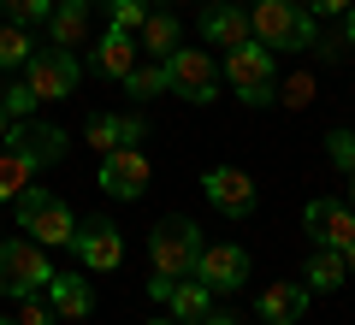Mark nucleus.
Wrapping results in <instances>:
<instances>
[{"mask_svg":"<svg viewBox=\"0 0 355 325\" xmlns=\"http://www.w3.org/2000/svg\"><path fill=\"white\" fill-rule=\"evenodd\" d=\"M249 36L272 53H302L314 48V12L302 0H254L249 6Z\"/></svg>","mask_w":355,"mask_h":325,"instance_id":"obj_1","label":"nucleus"},{"mask_svg":"<svg viewBox=\"0 0 355 325\" xmlns=\"http://www.w3.org/2000/svg\"><path fill=\"white\" fill-rule=\"evenodd\" d=\"M12 219H18V231H24L30 243H42V249H71V237H77V213L65 207L60 195H48V189H24V195L12 201Z\"/></svg>","mask_w":355,"mask_h":325,"instance_id":"obj_2","label":"nucleus"},{"mask_svg":"<svg viewBox=\"0 0 355 325\" xmlns=\"http://www.w3.org/2000/svg\"><path fill=\"white\" fill-rule=\"evenodd\" d=\"M53 278V261L42 243L30 237H0V296H12V301H30L42 296Z\"/></svg>","mask_w":355,"mask_h":325,"instance_id":"obj_3","label":"nucleus"},{"mask_svg":"<svg viewBox=\"0 0 355 325\" xmlns=\"http://www.w3.org/2000/svg\"><path fill=\"white\" fill-rule=\"evenodd\" d=\"M202 261V231L190 219H160L148 231V272L154 278H196Z\"/></svg>","mask_w":355,"mask_h":325,"instance_id":"obj_4","label":"nucleus"},{"mask_svg":"<svg viewBox=\"0 0 355 325\" xmlns=\"http://www.w3.org/2000/svg\"><path fill=\"white\" fill-rule=\"evenodd\" d=\"M77 77H83V65H77V53L71 48H36L30 53V65H24V83H30V95L36 100H71L77 95Z\"/></svg>","mask_w":355,"mask_h":325,"instance_id":"obj_5","label":"nucleus"},{"mask_svg":"<svg viewBox=\"0 0 355 325\" xmlns=\"http://www.w3.org/2000/svg\"><path fill=\"white\" fill-rule=\"evenodd\" d=\"M160 65H166V89H172V95L196 100V107H207V100L219 95V71H214V60H207V48H172Z\"/></svg>","mask_w":355,"mask_h":325,"instance_id":"obj_6","label":"nucleus"},{"mask_svg":"<svg viewBox=\"0 0 355 325\" xmlns=\"http://www.w3.org/2000/svg\"><path fill=\"white\" fill-rule=\"evenodd\" d=\"M6 148L24 154L30 166H60L65 154H71V137H65L60 125H42V118H12V130H6Z\"/></svg>","mask_w":355,"mask_h":325,"instance_id":"obj_7","label":"nucleus"},{"mask_svg":"<svg viewBox=\"0 0 355 325\" xmlns=\"http://www.w3.org/2000/svg\"><path fill=\"white\" fill-rule=\"evenodd\" d=\"M148 177H154V166H148V154H142V148H107L95 184H101L113 201H137L142 189H148Z\"/></svg>","mask_w":355,"mask_h":325,"instance_id":"obj_8","label":"nucleus"},{"mask_svg":"<svg viewBox=\"0 0 355 325\" xmlns=\"http://www.w3.org/2000/svg\"><path fill=\"white\" fill-rule=\"evenodd\" d=\"M71 249L83 261V272H119V261H125V237H119L113 219H83Z\"/></svg>","mask_w":355,"mask_h":325,"instance_id":"obj_9","label":"nucleus"},{"mask_svg":"<svg viewBox=\"0 0 355 325\" xmlns=\"http://www.w3.org/2000/svg\"><path fill=\"white\" fill-rule=\"evenodd\" d=\"M302 231L314 237V249H349V243H355V207L320 195V201L302 207Z\"/></svg>","mask_w":355,"mask_h":325,"instance_id":"obj_10","label":"nucleus"},{"mask_svg":"<svg viewBox=\"0 0 355 325\" xmlns=\"http://www.w3.org/2000/svg\"><path fill=\"white\" fill-rule=\"evenodd\" d=\"M202 189H207V201H214L225 219H249L254 201H261L254 177H249V172H237V166H214V172H202Z\"/></svg>","mask_w":355,"mask_h":325,"instance_id":"obj_11","label":"nucleus"},{"mask_svg":"<svg viewBox=\"0 0 355 325\" xmlns=\"http://www.w3.org/2000/svg\"><path fill=\"white\" fill-rule=\"evenodd\" d=\"M196 278L207 290H249V249L243 243H214L196 261Z\"/></svg>","mask_w":355,"mask_h":325,"instance_id":"obj_12","label":"nucleus"},{"mask_svg":"<svg viewBox=\"0 0 355 325\" xmlns=\"http://www.w3.org/2000/svg\"><path fill=\"white\" fill-rule=\"evenodd\" d=\"M137 53H142V48H137V36H130V30L107 24V36L89 48V71H95V77H113V83H125V71L137 65Z\"/></svg>","mask_w":355,"mask_h":325,"instance_id":"obj_13","label":"nucleus"},{"mask_svg":"<svg viewBox=\"0 0 355 325\" xmlns=\"http://www.w3.org/2000/svg\"><path fill=\"white\" fill-rule=\"evenodd\" d=\"M42 301H48L60 319H89V313H95V290H89V278L83 272H60V266H53Z\"/></svg>","mask_w":355,"mask_h":325,"instance_id":"obj_14","label":"nucleus"},{"mask_svg":"<svg viewBox=\"0 0 355 325\" xmlns=\"http://www.w3.org/2000/svg\"><path fill=\"white\" fill-rule=\"evenodd\" d=\"M148 137V125H142L137 113H95L89 118V130H83V142L89 148H137V142Z\"/></svg>","mask_w":355,"mask_h":325,"instance_id":"obj_15","label":"nucleus"},{"mask_svg":"<svg viewBox=\"0 0 355 325\" xmlns=\"http://www.w3.org/2000/svg\"><path fill=\"white\" fill-rule=\"evenodd\" d=\"M202 42L207 48H243L249 42V6H231V0H219V6H207L202 18Z\"/></svg>","mask_w":355,"mask_h":325,"instance_id":"obj_16","label":"nucleus"},{"mask_svg":"<svg viewBox=\"0 0 355 325\" xmlns=\"http://www.w3.org/2000/svg\"><path fill=\"white\" fill-rule=\"evenodd\" d=\"M308 301H314L308 284H291V278H284V284H266L261 290V319L266 325H296L308 313Z\"/></svg>","mask_w":355,"mask_h":325,"instance_id":"obj_17","label":"nucleus"},{"mask_svg":"<svg viewBox=\"0 0 355 325\" xmlns=\"http://www.w3.org/2000/svg\"><path fill=\"white\" fill-rule=\"evenodd\" d=\"M225 77L237 89H249V83H272V48H261V42H243V48H231L225 53Z\"/></svg>","mask_w":355,"mask_h":325,"instance_id":"obj_18","label":"nucleus"},{"mask_svg":"<svg viewBox=\"0 0 355 325\" xmlns=\"http://www.w3.org/2000/svg\"><path fill=\"white\" fill-rule=\"evenodd\" d=\"M166 308H172L178 325H196L202 313H214V290H207L202 278H172V290H166Z\"/></svg>","mask_w":355,"mask_h":325,"instance_id":"obj_19","label":"nucleus"},{"mask_svg":"<svg viewBox=\"0 0 355 325\" xmlns=\"http://www.w3.org/2000/svg\"><path fill=\"white\" fill-rule=\"evenodd\" d=\"M83 36H89V6H83V0H53V12H48V42L77 53V42H83Z\"/></svg>","mask_w":355,"mask_h":325,"instance_id":"obj_20","label":"nucleus"},{"mask_svg":"<svg viewBox=\"0 0 355 325\" xmlns=\"http://www.w3.org/2000/svg\"><path fill=\"white\" fill-rule=\"evenodd\" d=\"M302 284H308V296H331V290H343V284H349V272H343V249H314L308 266H302Z\"/></svg>","mask_w":355,"mask_h":325,"instance_id":"obj_21","label":"nucleus"},{"mask_svg":"<svg viewBox=\"0 0 355 325\" xmlns=\"http://www.w3.org/2000/svg\"><path fill=\"white\" fill-rule=\"evenodd\" d=\"M137 36H142V48H148L154 60H166V53H172L178 42H184V30H178V18H172V12H148Z\"/></svg>","mask_w":355,"mask_h":325,"instance_id":"obj_22","label":"nucleus"},{"mask_svg":"<svg viewBox=\"0 0 355 325\" xmlns=\"http://www.w3.org/2000/svg\"><path fill=\"white\" fill-rule=\"evenodd\" d=\"M30 177H36V166H30L24 154H12V148L0 154V207H12V201L30 189Z\"/></svg>","mask_w":355,"mask_h":325,"instance_id":"obj_23","label":"nucleus"},{"mask_svg":"<svg viewBox=\"0 0 355 325\" xmlns=\"http://www.w3.org/2000/svg\"><path fill=\"white\" fill-rule=\"evenodd\" d=\"M30 53H36V36L24 24H0V71H24Z\"/></svg>","mask_w":355,"mask_h":325,"instance_id":"obj_24","label":"nucleus"},{"mask_svg":"<svg viewBox=\"0 0 355 325\" xmlns=\"http://www.w3.org/2000/svg\"><path fill=\"white\" fill-rule=\"evenodd\" d=\"M125 95H130V100L166 95V65H160V60H154V65H130V71H125Z\"/></svg>","mask_w":355,"mask_h":325,"instance_id":"obj_25","label":"nucleus"},{"mask_svg":"<svg viewBox=\"0 0 355 325\" xmlns=\"http://www.w3.org/2000/svg\"><path fill=\"white\" fill-rule=\"evenodd\" d=\"M48 12H53V0H6V18H12V24H24V30L48 24Z\"/></svg>","mask_w":355,"mask_h":325,"instance_id":"obj_26","label":"nucleus"},{"mask_svg":"<svg viewBox=\"0 0 355 325\" xmlns=\"http://www.w3.org/2000/svg\"><path fill=\"white\" fill-rule=\"evenodd\" d=\"M326 160L338 172H355V130H331L326 137Z\"/></svg>","mask_w":355,"mask_h":325,"instance_id":"obj_27","label":"nucleus"},{"mask_svg":"<svg viewBox=\"0 0 355 325\" xmlns=\"http://www.w3.org/2000/svg\"><path fill=\"white\" fill-rule=\"evenodd\" d=\"M0 107H6L12 118H30V113L42 107V100L30 95V83H6V89H0Z\"/></svg>","mask_w":355,"mask_h":325,"instance_id":"obj_28","label":"nucleus"},{"mask_svg":"<svg viewBox=\"0 0 355 325\" xmlns=\"http://www.w3.org/2000/svg\"><path fill=\"white\" fill-rule=\"evenodd\" d=\"M142 18H148V0H113V24H119V30H130V36H137Z\"/></svg>","mask_w":355,"mask_h":325,"instance_id":"obj_29","label":"nucleus"},{"mask_svg":"<svg viewBox=\"0 0 355 325\" xmlns=\"http://www.w3.org/2000/svg\"><path fill=\"white\" fill-rule=\"evenodd\" d=\"M18 325H60V313H53L48 301H36V296H30V301H24V313H18Z\"/></svg>","mask_w":355,"mask_h":325,"instance_id":"obj_30","label":"nucleus"},{"mask_svg":"<svg viewBox=\"0 0 355 325\" xmlns=\"http://www.w3.org/2000/svg\"><path fill=\"white\" fill-rule=\"evenodd\" d=\"M243 95V107H272L279 100V83H249V89H237Z\"/></svg>","mask_w":355,"mask_h":325,"instance_id":"obj_31","label":"nucleus"},{"mask_svg":"<svg viewBox=\"0 0 355 325\" xmlns=\"http://www.w3.org/2000/svg\"><path fill=\"white\" fill-rule=\"evenodd\" d=\"M279 100H284V107H308V100H314V83H308V77H296V83L279 89Z\"/></svg>","mask_w":355,"mask_h":325,"instance_id":"obj_32","label":"nucleus"},{"mask_svg":"<svg viewBox=\"0 0 355 325\" xmlns=\"http://www.w3.org/2000/svg\"><path fill=\"white\" fill-rule=\"evenodd\" d=\"M302 6L314 18H343V12H349V0H302Z\"/></svg>","mask_w":355,"mask_h":325,"instance_id":"obj_33","label":"nucleus"},{"mask_svg":"<svg viewBox=\"0 0 355 325\" xmlns=\"http://www.w3.org/2000/svg\"><path fill=\"white\" fill-rule=\"evenodd\" d=\"M338 42H349V48H355V0H349V12H343V30H338Z\"/></svg>","mask_w":355,"mask_h":325,"instance_id":"obj_34","label":"nucleus"},{"mask_svg":"<svg viewBox=\"0 0 355 325\" xmlns=\"http://www.w3.org/2000/svg\"><path fill=\"white\" fill-rule=\"evenodd\" d=\"M196 325H243V319H231V313H202Z\"/></svg>","mask_w":355,"mask_h":325,"instance_id":"obj_35","label":"nucleus"},{"mask_svg":"<svg viewBox=\"0 0 355 325\" xmlns=\"http://www.w3.org/2000/svg\"><path fill=\"white\" fill-rule=\"evenodd\" d=\"M343 272L355 278V243H349V249H343Z\"/></svg>","mask_w":355,"mask_h":325,"instance_id":"obj_36","label":"nucleus"},{"mask_svg":"<svg viewBox=\"0 0 355 325\" xmlns=\"http://www.w3.org/2000/svg\"><path fill=\"white\" fill-rule=\"evenodd\" d=\"M6 130H12V113H6V107H0V142H6Z\"/></svg>","mask_w":355,"mask_h":325,"instance_id":"obj_37","label":"nucleus"},{"mask_svg":"<svg viewBox=\"0 0 355 325\" xmlns=\"http://www.w3.org/2000/svg\"><path fill=\"white\" fill-rule=\"evenodd\" d=\"M349 207H355V172H349Z\"/></svg>","mask_w":355,"mask_h":325,"instance_id":"obj_38","label":"nucleus"},{"mask_svg":"<svg viewBox=\"0 0 355 325\" xmlns=\"http://www.w3.org/2000/svg\"><path fill=\"white\" fill-rule=\"evenodd\" d=\"M148 325H178V319H148Z\"/></svg>","mask_w":355,"mask_h":325,"instance_id":"obj_39","label":"nucleus"},{"mask_svg":"<svg viewBox=\"0 0 355 325\" xmlns=\"http://www.w3.org/2000/svg\"><path fill=\"white\" fill-rule=\"evenodd\" d=\"M0 18H6V0H0Z\"/></svg>","mask_w":355,"mask_h":325,"instance_id":"obj_40","label":"nucleus"},{"mask_svg":"<svg viewBox=\"0 0 355 325\" xmlns=\"http://www.w3.org/2000/svg\"><path fill=\"white\" fill-rule=\"evenodd\" d=\"M0 325H18V319H0Z\"/></svg>","mask_w":355,"mask_h":325,"instance_id":"obj_41","label":"nucleus"},{"mask_svg":"<svg viewBox=\"0 0 355 325\" xmlns=\"http://www.w3.org/2000/svg\"><path fill=\"white\" fill-rule=\"evenodd\" d=\"M83 6H95V0H83Z\"/></svg>","mask_w":355,"mask_h":325,"instance_id":"obj_42","label":"nucleus"},{"mask_svg":"<svg viewBox=\"0 0 355 325\" xmlns=\"http://www.w3.org/2000/svg\"><path fill=\"white\" fill-rule=\"evenodd\" d=\"M261 325H266V319H261Z\"/></svg>","mask_w":355,"mask_h":325,"instance_id":"obj_43","label":"nucleus"}]
</instances>
